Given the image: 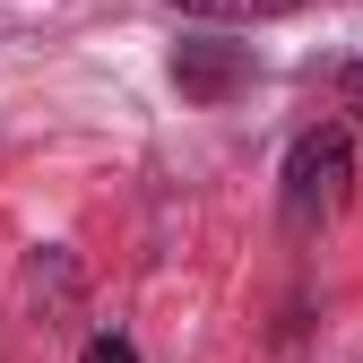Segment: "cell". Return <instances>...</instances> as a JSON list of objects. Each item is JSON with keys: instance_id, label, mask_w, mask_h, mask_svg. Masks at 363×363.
I'll return each instance as SVG.
<instances>
[{"instance_id": "cell-4", "label": "cell", "mask_w": 363, "mask_h": 363, "mask_svg": "<svg viewBox=\"0 0 363 363\" xmlns=\"http://www.w3.org/2000/svg\"><path fill=\"white\" fill-rule=\"evenodd\" d=\"M346 113H363V61L346 69Z\"/></svg>"}, {"instance_id": "cell-3", "label": "cell", "mask_w": 363, "mask_h": 363, "mask_svg": "<svg viewBox=\"0 0 363 363\" xmlns=\"http://www.w3.org/2000/svg\"><path fill=\"white\" fill-rule=\"evenodd\" d=\"M86 363H139V354H130V337H86Z\"/></svg>"}, {"instance_id": "cell-2", "label": "cell", "mask_w": 363, "mask_h": 363, "mask_svg": "<svg viewBox=\"0 0 363 363\" xmlns=\"http://www.w3.org/2000/svg\"><path fill=\"white\" fill-rule=\"evenodd\" d=\"M182 9H199V18H286L303 0H182Z\"/></svg>"}, {"instance_id": "cell-1", "label": "cell", "mask_w": 363, "mask_h": 363, "mask_svg": "<svg viewBox=\"0 0 363 363\" xmlns=\"http://www.w3.org/2000/svg\"><path fill=\"white\" fill-rule=\"evenodd\" d=\"M346 139L337 130H311V139H294V156H286V216L294 225H311V216H329L337 199H346Z\"/></svg>"}]
</instances>
